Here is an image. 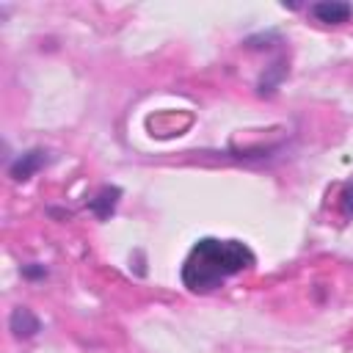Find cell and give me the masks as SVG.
<instances>
[{
    "mask_svg": "<svg viewBox=\"0 0 353 353\" xmlns=\"http://www.w3.org/2000/svg\"><path fill=\"white\" fill-rule=\"evenodd\" d=\"M256 262L254 251L243 240H221V237H201L190 245L179 279L190 292H212L229 276L248 270Z\"/></svg>",
    "mask_w": 353,
    "mask_h": 353,
    "instance_id": "obj_1",
    "label": "cell"
},
{
    "mask_svg": "<svg viewBox=\"0 0 353 353\" xmlns=\"http://www.w3.org/2000/svg\"><path fill=\"white\" fill-rule=\"evenodd\" d=\"M50 163V152L47 149H28V152H22L17 160H11L8 163V176L14 179V182H28L36 171H41L44 165Z\"/></svg>",
    "mask_w": 353,
    "mask_h": 353,
    "instance_id": "obj_2",
    "label": "cell"
},
{
    "mask_svg": "<svg viewBox=\"0 0 353 353\" xmlns=\"http://www.w3.org/2000/svg\"><path fill=\"white\" fill-rule=\"evenodd\" d=\"M309 14L323 25H342L353 17V6L342 0H323V3L309 6Z\"/></svg>",
    "mask_w": 353,
    "mask_h": 353,
    "instance_id": "obj_3",
    "label": "cell"
},
{
    "mask_svg": "<svg viewBox=\"0 0 353 353\" xmlns=\"http://www.w3.org/2000/svg\"><path fill=\"white\" fill-rule=\"evenodd\" d=\"M119 199H121V188H116V185H102V188L88 199V210H91L99 221H108V218L116 212Z\"/></svg>",
    "mask_w": 353,
    "mask_h": 353,
    "instance_id": "obj_4",
    "label": "cell"
},
{
    "mask_svg": "<svg viewBox=\"0 0 353 353\" xmlns=\"http://www.w3.org/2000/svg\"><path fill=\"white\" fill-rule=\"evenodd\" d=\"M8 331H11L17 339H30V336H36V334L41 331V320H39L30 309L17 306V309L8 314Z\"/></svg>",
    "mask_w": 353,
    "mask_h": 353,
    "instance_id": "obj_5",
    "label": "cell"
},
{
    "mask_svg": "<svg viewBox=\"0 0 353 353\" xmlns=\"http://www.w3.org/2000/svg\"><path fill=\"white\" fill-rule=\"evenodd\" d=\"M339 210L345 218H353V182H347L339 193Z\"/></svg>",
    "mask_w": 353,
    "mask_h": 353,
    "instance_id": "obj_6",
    "label": "cell"
},
{
    "mask_svg": "<svg viewBox=\"0 0 353 353\" xmlns=\"http://www.w3.org/2000/svg\"><path fill=\"white\" fill-rule=\"evenodd\" d=\"M22 276H25V279H44V276H47V268L39 265V262H30V265L22 268Z\"/></svg>",
    "mask_w": 353,
    "mask_h": 353,
    "instance_id": "obj_7",
    "label": "cell"
}]
</instances>
